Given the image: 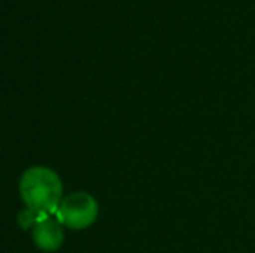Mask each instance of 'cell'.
<instances>
[{
	"instance_id": "1",
	"label": "cell",
	"mask_w": 255,
	"mask_h": 253,
	"mask_svg": "<svg viewBox=\"0 0 255 253\" xmlns=\"http://www.w3.org/2000/svg\"><path fill=\"white\" fill-rule=\"evenodd\" d=\"M19 194L26 208L44 215L56 213L63 196L61 177L49 167H31L21 175Z\"/></svg>"
},
{
	"instance_id": "2",
	"label": "cell",
	"mask_w": 255,
	"mask_h": 253,
	"mask_svg": "<svg viewBox=\"0 0 255 253\" xmlns=\"http://www.w3.org/2000/svg\"><path fill=\"white\" fill-rule=\"evenodd\" d=\"M99 213L98 201L85 191H75L61 199L56 210V219L73 231H82L96 222Z\"/></svg>"
},
{
	"instance_id": "3",
	"label": "cell",
	"mask_w": 255,
	"mask_h": 253,
	"mask_svg": "<svg viewBox=\"0 0 255 253\" xmlns=\"http://www.w3.org/2000/svg\"><path fill=\"white\" fill-rule=\"evenodd\" d=\"M31 236H33L35 247H38L44 252H56L63 247L64 241V231L63 224L52 215L44 217L35 224L31 229Z\"/></svg>"
},
{
	"instance_id": "4",
	"label": "cell",
	"mask_w": 255,
	"mask_h": 253,
	"mask_svg": "<svg viewBox=\"0 0 255 253\" xmlns=\"http://www.w3.org/2000/svg\"><path fill=\"white\" fill-rule=\"evenodd\" d=\"M44 217H47V215L35 212V210H31V208H24V210H21L19 215H17V224H19L21 229H33L35 224L44 219Z\"/></svg>"
}]
</instances>
